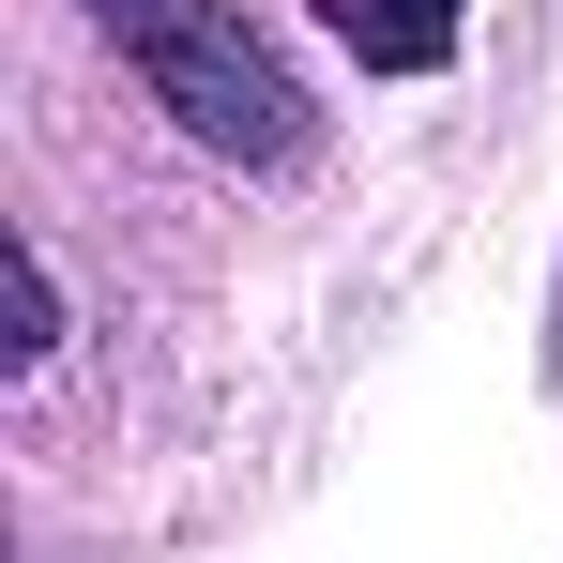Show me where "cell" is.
I'll return each instance as SVG.
<instances>
[{
    "label": "cell",
    "instance_id": "cell-1",
    "mask_svg": "<svg viewBox=\"0 0 563 563\" xmlns=\"http://www.w3.org/2000/svg\"><path fill=\"white\" fill-rule=\"evenodd\" d=\"M107 46L153 77V107L184 122L198 153H229V168H305V92H289V62L244 31V0H92Z\"/></svg>",
    "mask_w": 563,
    "mask_h": 563
},
{
    "label": "cell",
    "instance_id": "cell-2",
    "mask_svg": "<svg viewBox=\"0 0 563 563\" xmlns=\"http://www.w3.org/2000/svg\"><path fill=\"white\" fill-rule=\"evenodd\" d=\"M457 15H472V0H320V31H335L366 77H427V62H457Z\"/></svg>",
    "mask_w": 563,
    "mask_h": 563
},
{
    "label": "cell",
    "instance_id": "cell-3",
    "mask_svg": "<svg viewBox=\"0 0 563 563\" xmlns=\"http://www.w3.org/2000/svg\"><path fill=\"white\" fill-rule=\"evenodd\" d=\"M46 335H62V275H46V244H15V366H46Z\"/></svg>",
    "mask_w": 563,
    "mask_h": 563
}]
</instances>
